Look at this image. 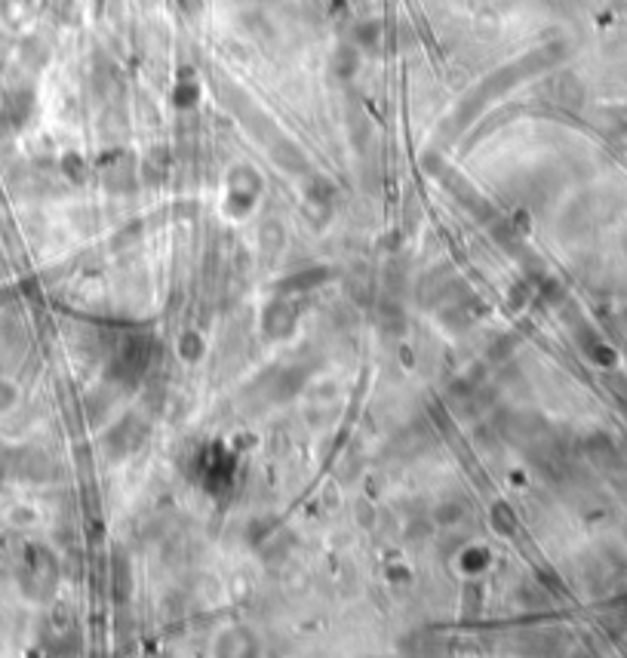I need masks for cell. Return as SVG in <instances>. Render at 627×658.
Here are the masks:
<instances>
[{"label":"cell","instance_id":"cell-1","mask_svg":"<svg viewBox=\"0 0 627 658\" xmlns=\"http://www.w3.org/2000/svg\"><path fill=\"white\" fill-rule=\"evenodd\" d=\"M10 400H13V388H7L4 382H0V409L10 406Z\"/></svg>","mask_w":627,"mask_h":658}]
</instances>
